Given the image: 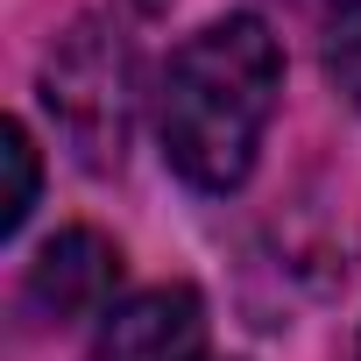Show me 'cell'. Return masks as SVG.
I'll return each instance as SVG.
<instances>
[{
  "label": "cell",
  "instance_id": "2",
  "mask_svg": "<svg viewBox=\"0 0 361 361\" xmlns=\"http://www.w3.org/2000/svg\"><path fill=\"white\" fill-rule=\"evenodd\" d=\"M43 114L57 121L64 149L85 170H121L128 128H135V57L121 29L106 22H71L50 57H43Z\"/></svg>",
  "mask_w": 361,
  "mask_h": 361
},
{
  "label": "cell",
  "instance_id": "1",
  "mask_svg": "<svg viewBox=\"0 0 361 361\" xmlns=\"http://www.w3.org/2000/svg\"><path fill=\"white\" fill-rule=\"evenodd\" d=\"M283 99V50L262 15H220L185 36L156 85L163 163L192 192H234L255 170V149Z\"/></svg>",
  "mask_w": 361,
  "mask_h": 361
},
{
  "label": "cell",
  "instance_id": "3",
  "mask_svg": "<svg viewBox=\"0 0 361 361\" xmlns=\"http://www.w3.org/2000/svg\"><path fill=\"white\" fill-rule=\"evenodd\" d=\"M114 283H121V248L99 227H64L36 248L22 276V305L43 326H71V319H99L114 305Z\"/></svg>",
  "mask_w": 361,
  "mask_h": 361
},
{
  "label": "cell",
  "instance_id": "6",
  "mask_svg": "<svg viewBox=\"0 0 361 361\" xmlns=\"http://www.w3.org/2000/svg\"><path fill=\"white\" fill-rule=\"evenodd\" d=\"M0 163H8V199H0V234H15L36 206V185H43V170H36V142L22 121L0 128Z\"/></svg>",
  "mask_w": 361,
  "mask_h": 361
},
{
  "label": "cell",
  "instance_id": "4",
  "mask_svg": "<svg viewBox=\"0 0 361 361\" xmlns=\"http://www.w3.org/2000/svg\"><path fill=\"white\" fill-rule=\"evenodd\" d=\"M199 347H206V298L192 283H156L99 319L85 361H199Z\"/></svg>",
  "mask_w": 361,
  "mask_h": 361
},
{
  "label": "cell",
  "instance_id": "7",
  "mask_svg": "<svg viewBox=\"0 0 361 361\" xmlns=\"http://www.w3.org/2000/svg\"><path fill=\"white\" fill-rule=\"evenodd\" d=\"M128 8H135V15H163V8H170V0H128Z\"/></svg>",
  "mask_w": 361,
  "mask_h": 361
},
{
  "label": "cell",
  "instance_id": "5",
  "mask_svg": "<svg viewBox=\"0 0 361 361\" xmlns=\"http://www.w3.org/2000/svg\"><path fill=\"white\" fill-rule=\"evenodd\" d=\"M319 57L340 99L361 114V0H319Z\"/></svg>",
  "mask_w": 361,
  "mask_h": 361
}]
</instances>
